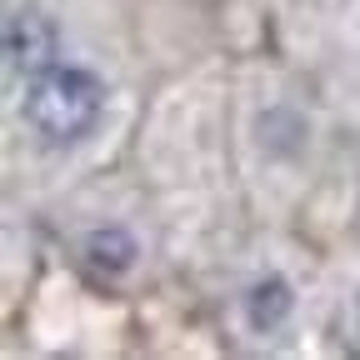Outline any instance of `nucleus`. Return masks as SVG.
I'll use <instances>...</instances> for the list:
<instances>
[{
	"label": "nucleus",
	"mask_w": 360,
	"mask_h": 360,
	"mask_svg": "<svg viewBox=\"0 0 360 360\" xmlns=\"http://www.w3.org/2000/svg\"><path fill=\"white\" fill-rule=\"evenodd\" d=\"M101 110H105V85L80 65H56V70L35 75L30 90H25V105H20L25 125L45 146L85 141V135L96 130Z\"/></svg>",
	"instance_id": "nucleus-1"
},
{
	"label": "nucleus",
	"mask_w": 360,
	"mask_h": 360,
	"mask_svg": "<svg viewBox=\"0 0 360 360\" xmlns=\"http://www.w3.org/2000/svg\"><path fill=\"white\" fill-rule=\"evenodd\" d=\"M290 310H295V290L285 276H265L245 290V326L255 335H270V330H281L290 321Z\"/></svg>",
	"instance_id": "nucleus-3"
},
{
	"label": "nucleus",
	"mask_w": 360,
	"mask_h": 360,
	"mask_svg": "<svg viewBox=\"0 0 360 360\" xmlns=\"http://www.w3.org/2000/svg\"><path fill=\"white\" fill-rule=\"evenodd\" d=\"M80 255H85L90 270H101V276H125L141 250H135V236L130 231H120V225H101V231L85 236Z\"/></svg>",
	"instance_id": "nucleus-4"
},
{
	"label": "nucleus",
	"mask_w": 360,
	"mask_h": 360,
	"mask_svg": "<svg viewBox=\"0 0 360 360\" xmlns=\"http://www.w3.org/2000/svg\"><path fill=\"white\" fill-rule=\"evenodd\" d=\"M56 56H60V30L51 15L40 11H15L6 20V60L15 75L35 80L45 70H56Z\"/></svg>",
	"instance_id": "nucleus-2"
}]
</instances>
